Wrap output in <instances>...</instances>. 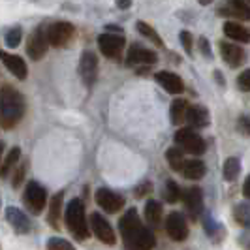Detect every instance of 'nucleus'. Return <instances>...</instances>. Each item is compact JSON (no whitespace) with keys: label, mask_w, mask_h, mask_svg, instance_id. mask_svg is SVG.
<instances>
[{"label":"nucleus","mask_w":250,"mask_h":250,"mask_svg":"<svg viewBox=\"0 0 250 250\" xmlns=\"http://www.w3.org/2000/svg\"><path fill=\"white\" fill-rule=\"evenodd\" d=\"M119 231L126 250H152L156 247V237L149 228H145L136 209H128L119 220Z\"/></svg>","instance_id":"f257e3e1"},{"label":"nucleus","mask_w":250,"mask_h":250,"mask_svg":"<svg viewBox=\"0 0 250 250\" xmlns=\"http://www.w3.org/2000/svg\"><path fill=\"white\" fill-rule=\"evenodd\" d=\"M25 98L17 88L10 85L0 88V128L12 130L13 126H17L25 115Z\"/></svg>","instance_id":"f03ea898"},{"label":"nucleus","mask_w":250,"mask_h":250,"mask_svg":"<svg viewBox=\"0 0 250 250\" xmlns=\"http://www.w3.org/2000/svg\"><path fill=\"white\" fill-rule=\"evenodd\" d=\"M64 220H66V228L68 231L74 235L77 241H85L88 237V222L85 216V205L81 200H72L66 207L64 213Z\"/></svg>","instance_id":"7ed1b4c3"},{"label":"nucleus","mask_w":250,"mask_h":250,"mask_svg":"<svg viewBox=\"0 0 250 250\" xmlns=\"http://www.w3.org/2000/svg\"><path fill=\"white\" fill-rule=\"evenodd\" d=\"M173 139H175L177 145L183 147V150H187V152L194 154V156H200L207 149L205 139L201 138L198 132H194L192 128H179L175 132V136H173Z\"/></svg>","instance_id":"20e7f679"},{"label":"nucleus","mask_w":250,"mask_h":250,"mask_svg":"<svg viewBox=\"0 0 250 250\" xmlns=\"http://www.w3.org/2000/svg\"><path fill=\"white\" fill-rule=\"evenodd\" d=\"M23 201L30 213L40 214L43 211V207L47 205V190L36 181H30L23 192Z\"/></svg>","instance_id":"39448f33"},{"label":"nucleus","mask_w":250,"mask_h":250,"mask_svg":"<svg viewBox=\"0 0 250 250\" xmlns=\"http://www.w3.org/2000/svg\"><path fill=\"white\" fill-rule=\"evenodd\" d=\"M49 49V40H47V26L40 25L34 28V32L28 36L26 42V53L32 61H40L45 57V53Z\"/></svg>","instance_id":"423d86ee"},{"label":"nucleus","mask_w":250,"mask_h":250,"mask_svg":"<svg viewBox=\"0 0 250 250\" xmlns=\"http://www.w3.org/2000/svg\"><path fill=\"white\" fill-rule=\"evenodd\" d=\"M74 36L75 28L68 21H59V23L47 26V40H49V45L53 47H66Z\"/></svg>","instance_id":"0eeeda50"},{"label":"nucleus","mask_w":250,"mask_h":250,"mask_svg":"<svg viewBox=\"0 0 250 250\" xmlns=\"http://www.w3.org/2000/svg\"><path fill=\"white\" fill-rule=\"evenodd\" d=\"M88 224H90V231L94 233V237L98 239L104 245H115L117 243V235L113 231L111 224L102 216L100 213H92L88 218Z\"/></svg>","instance_id":"6e6552de"},{"label":"nucleus","mask_w":250,"mask_h":250,"mask_svg":"<svg viewBox=\"0 0 250 250\" xmlns=\"http://www.w3.org/2000/svg\"><path fill=\"white\" fill-rule=\"evenodd\" d=\"M96 42H98V47L104 53V57H107V59H119L126 45V40L123 34H111V32L100 34Z\"/></svg>","instance_id":"1a4fd4ad"},{"label":"nucleus","mask_w":250,"mask_h":250,"mask_svg":"<svg viewBox=\"0 0 250 250\" xmlns=\"http://www.w3.org/2000/svg\"><path fill=\"white\" fill-rule=\"evenodd\" d=\"M94 200L100 205L105 213H119L123 207H125V198L117 192H113L109 188H98L96 194H94Z\"/></svg>","instance_id":"9d476101"},{"label":"nucleus","mask_w":250,"mask_h":250,"mask_svg":"<svg viewBox=\"0 0 250 250\" xmlns=\"http://www.w3.org/2000/svg\"><path fill=\"white\" fill-rule=\"evenodd\" d=\"M158 62V55L139 43H134L126 55V66H152Z\"/></svg>","instance_id":"9b49d317"},{"label":"nucleus","mask_w":250,"mask_h":250,"mask_svg":"<svg viewBox=\"0 0 250 250\" xmlns=\"http://www.w3.org/2000/svg\"><path fill=\"white\" fill-rule=\"evenodd\" d=\"M79 74L87 87H92L98 77V57L92 51H83L79 61Z\"/></svg>","instance_id":"f8f14e48"},{"label":"nucleus","mask_w":250,"mask_h":250,"mask_svg":"<svg viewBox=\"0 0 250 250\" xmlns=\"http://www.w3.org/2000/svg\"><path fill=\"white\" fill-rule=\"evenodd\" d=\"M166 233L169 235L171 241H177V243L185 241L188 237V224L185 220V216L181 213H177V211L167 214V218H166Z\"/></svg>","instance_id":"ddd939ff"},{"label":"nucleus","mask_w":250,"mask_h":250,"mask_svg":"<svg viewBox=\"0 0 250 250\" xmlns=\"http://www.w3.org/2000/svg\"><path fill=\"white\" fill-rule=\"evenodd\" d=\"M181 198L185 201V207H187L188 214L194 218H198L203 211V194H201L200 187H192L187 188L185 192H181Z\"/></svg>","instance_id":"4468645a"},{"label":"nucleus","mask_w":250,"mask_h":250,"mask_svg":"<svg viewBox=\"0 0 250 250\" xmlns=\"http://www.w3.org/2000/svg\"><path fill=\"white\" fill-rule=\"evenodd\" d=\"M0 61L4 62V66H6L17 79H25L26 75H28L26 62L19 55H12V53H6L4 49H0Z\"/></svg>","instance_id":"2eb2a0df"},{"label":"nucleus","mask_w":250,"mask_h":250,"mask_svg":"<svg viewBox=\"0 0 250 250\" xmlns=\"http://www.w3.org/2000/svg\"><path fill=\"white\" fill-rule=\"evenodd\" d=\"M185 121L190 125V128H205L211 123V115L203 105H188Z\"/></svg>","instance_id":"dca6fc26"},{"label":"nucleus","mask_w":250,"mask_h":250,"mask_svg":"<svg viewBox=\"0 0 250 250\" xmlns=\"http://www.w3.org/2000/svg\"><path fill=\"white\" fill-rule=\"evenodd\" d=\"M154 79H156V83H158L164 90H167L169 94H181V92L185 90L183 79L177 74H173V72H158V74L154 75Z\"/></svg>","instance_id":"f3484780"},{"label":"nucleus","mask_w":250,"mask_h":250,"mask_svg":"<svg viewBox=\"0 0 250 250\" xmlns=\"http://www.w3.org/2000/svg\"><path fill=\"white\" fill-rule=\"evenodd\" d=\"M6 218H8L10 226H12L19 235H26V233L30 231V228H32L28 216H26L21 209H17V207H8V209H6Z\"/></svg>","instance_id":"a211bd4d"},{"label":"nucleus","mask_w":250,"mask_h":250,"mask_svg":"<svg viewBox=\"0 0 250 250\" xmlns=\"http://www.w3.org/2000/svg\"><path fill=\"white\" fill-rule=\"evenodd\" d=\"M220 55H222L224 62H228V66H231V68H237L245 61L243 47H239L235 43H229V42H220Z\"/></svg>","instance_id":"6ab92c4d"},{"label":"nucleus","mask_w":250,"mask_h":250,"mask_svg":"<svg viewBox=\"0 0 250 250\" xmlns=\"http://www.w3.org/2000/svg\"><path fill=\"white\" fill-rule=\"evenodd\" d=\"M220 15H228V17H239L243 21L250 19V2L245 0H228L222 10H218Z\"/></svg>","instance_id":"aec40b11"},{"label":"nucleus","mask_w":250,"mask_h":250,"mask_svg":"<svg viewBox=\"0 0 250 250\" xmlns=\"http://www.w3.org/2000/svg\"><path fill=\"white\" fill-rule=\"evenodd\" d=\"M181 171L190 181H200L201 177L207 173V167H205V164L201 162L200 158H192V160H185L183 162Z\"/></svg>","instance_id":"412c9836"},{"label":"nucleus","mask_w":250,"mask_h":250,"mask_svg":"<svg viewBox=\"0 0 250 250\" xmlns=\"http://www.w3.org/2000/svg\"><path fill=\"white\" fill-rule=\"evenodd\" d=\"M224 34L239 43H247L250 40V32L247 26L239 25L237 21H226L224 23Z\"/></svg>","instance_id":"4be33fe9"},{"label":"nucleus","mask_w":250,"mask_h":250,"mask_svg":"<svg viewBox=\"0 0 250 250\" xmlns=\"http://www.w3.org/2000/svg\"><path fill=\"white\" fill-rule=\"evenodd\" d=\"M143 213H145L147 224L152 226V228H158L160 222H162V203L156 200H149L145 203Z\"/></svg>","instance_id":"5701e85b"},{"label":"nucleus","mask_w":250,"mask_h":250,"mask_svg":"<svg viewBox=\"0 0 250 250\" xmlns=\"http://www.w3.org/2000/svg\"><path fill=\"white\" fill-rule=\"evenodd\" d=\"M62 200L64 192H59L49 201V216H47V220H49L51 228H55V229H59V218H61V213H62Z\"/></svg>","instance_id":"b1692460"},{"label":"nucleus","mask_w":250,"mask_h":250,"mask_svg":"<svg viewBox=\"0 0 250 250\" xmlns=\"http://www.w3.org/2000/svg\"><path fill=\"white\" fill-rule=\"evenodd\" d=\"M203 226H205V231H207V235L214 241H220V239L226 237V228L224 226H220L216 220L213 218V214H205L203 216Z\"/></svg>","instance_id":"393cba45"},{"label":"nucleus","mask_w":250,"mask_h":250,"mask_svg":"<svg viewBox=\"0 0 250 250\" xmlns=\"http://www.w3.org/2000/svg\"><path fill=\"white\" fill-rule=\"evenodd\" d=\"M239 173H241V160H239L237 156H229L224 162V166H222V177H224V181L231 183V181L237 179Z\"/></svg>","instance_id":"a878e982"},{"label":"nucleus","mask_w":250,"mask_h":250,"mask_svg":"<svg viewBox=\"0 0 250 250\" xmlns=\"http://www.w3.org/2000/svg\"><path fill=\"white\" fill-rule=\"evenodd\" d=\"M188 104L185 98H177L171 104V109H169V117H171V123L175 126H181L185 123V115H187Z\"/></svg>","instance_id":"bb28decb"},{"label":"nucleus","mask_w":250,"mask_h":250,"mask_svg":"<svg viewBox=\"0 0 250 250\" xmlns=\"http://www.w3.org/2000/svg\"><path fill=\"white\" fill-rule=\"evenodd\" d=\"M19 158H21V149H19V147H13V149L8 152V156L4 158V162H0V177H2V179L8 177V173L13 169V166L19 162Z\"/></svg>","instance_id":"cd10ccee"},{"label":"nucleus","mask_w":250,"mask_h":250,"mask_svg":"<svg viewBox=\"0 0 250 250\" xmlns=\"http://www.w3.org/2000/svg\"><path fill=\"white\" fill-rule=\"evenodd\" d=\"M166 158H167V164H169V167H171L173 171H181L183 162H185V154H183V150L179 149V147H171V149H167Z\"/></svg>","instance_id":"c85d7f7f"},{"label":"nucleus","mask_w":250,"mask_h":250,"mask_svg":"<svg viewBox=\"0 0 250 250\" xmlns=\"http://www.w3.org/2000/svg\"><path fill=\"white\" fill-rule=\"evenodd\" d=\"M138 32H141V36L149 38L150 42L154 43V45H158V47H164V42L162 38L158 36V32L152 28L150 25H147V23H143V21H139L138 23Z\"/></svg>","instance_id":"c756f323"},{"label":"nucleus","mask_w":250,"mask_h":250,"mask_svg":"<svg viewBox=\"0 0 250 250\" xmlns=\"http://www.w3.org/2000/svg\"><path fill=\"white\" fill-rule=\"evenodd\" d=\"M233 218L239 226H249V218H250V207L249 203H237L233 207Z\"/></svg>","instance_id":"7c9ffc66"},{"label":"nucleus","mask_w":250,"mask_h":250,"mask_svg":"<svg viewBox=\"0 0 250 250\" xmlns=\"http://www.w3.org/2000/svg\"><path fill=\"white\" fill-rule=\"evenodd\" d=\"M181 187L177 185L175 181H167L166 183V188H164V200L167 201V203H175V201H179V198H181Z\"/></svg>","instance_id":"2f4dec72"},{"label":"nucleus","mask_w":250,"mask_h":250,"mask_svg":"<svg viewBox=\"0 0 250 250\" xmlns=\"http://www.w3.org/2000/svg\"><path fill=\"white\" fill-rule=\"evenodd\" d=\"M21 36H23L21 26H13V28H10V30L6 32L4 42H6V45H8V47H17V45H19V42H21Z\"/></svg>","instance_id":"473e14b6"},{"label":"nucleus","mask_w":250,"mask_h":250,"mask_svg":"<svg viewBox=\"0 0 250 250\" xmlns=\"http://www.w3.org/2000/svg\"><path fill=\"white\" fill-rule=\"evenodd\" d=\"M47 250H75L70 241L62 237H51L47 241Z\"/></svg>","instance_id":"72a5a7b5"},{"label":"nucleus","mask_w":250,"mask_h":250,"mask_svg":"<svg viewBox=\"0 0 250 250\" xmlns=\"http://www.w3.org/2000/svg\"><path fill=\"white\" fill-rule=\"evenodd\" d=\"M179 40H181V43H183V47L187 51V55H194V43H192V34L188 32V30H183L181 34H179Z\"/></svg>","instance_id":"f704fd0d"},{"label":"nucleus","mask_w":250,"mask_h":250,"mask_svg":"<svg viewBox=\"0 0 250 250\" xmlns=\"http://www.w3.org/2000/svg\"><path fill=\"white\" fill-rule=\"evenodd\" d=\"M237 85H239V88H241L243 92H249V90H250V72H249V70H245L243 74L239 75Z\"/></svg>","instance_id":"c9c22d12"},{"label":"nucleus","mask_w":250,"mask_h":250,"mask_svg":"<svg viewBox=\"0 0 250 250\" xmlns=\"http://www.w3.org/2000/svg\"><path fill=\"white\" fill-rule=\"evenodd\" d=\"M25 169H26L25 164H23V166H19V167L15 169V175H13V181H12L13 187H19V185H21V181L25 179Z\"/></svg>","instance_id":"e433bc0d"},{"label":"nucleus","mask_w":250,"mask_h":250,"mask_svg":"<svg viewBox=\"0 0 250 250\" xmlns=\"http://www.w3.org/2000/svg\"><path fill=\"white\" fill-rule=\"evenodd\" d=\"M200 51H201V55H203V57H209V59L213 57V53H211V43L207 42V38L205 36L200 38Z\"/></svg>","instance_id":"4c0bfd02"},{"label":"nucleus","mask_w":250,"mask_h":250,"mask_svg":"<svg viewBox=\"0 0 250 250\" xmlns=\"http://www.w3.org/2000/svg\"><path fill=\"white\" fill-rule=\"evenodd\" d=\"M239 130H241L245 136H249L250 123H249V117H247V115H241V117H239Z\"/></svg>","instance_id":"58836bf2"},{"label":"nucleus","mask_w":250,"mask_h":250,"mask_svg":"<svg viewBox=\"0 0 250 250\" xmlns=\"http://www.w3.org/2000/svg\"><path fill=\"white\" fill-rule=\"evenodd\" d=\"M139 190H136V198H141V196H145L147 192L152 190V185L150 183H143V185H139Z\"/></svg>","instance_id":"ea45409f"},{"label":"nucleus","mask_w":250,"mask_h":250,"mask_svg":"<svg viewBox=\"0 0 250 250\" xmlns=\"http://www.w3.org/2000/svg\"><path fill=\"white\" fill-rule=\"evenodd\" d=\"M115 4L119 10H128L132 6V0H115Z\"/></svg>","instance_id":"a19ab883"},{"label":"nucleus","mask_w":250,"mask_h":250,"mask_svg":"<svg viewBox=\"0 0 250 250\" xmlns=\"http://www.w3.org/2000/svg\"><path fill=\"white\" fill-rule=\"evenodd\" d=\"M243 194H245V198H249L250 196V190H249V179L245 181V185H243Z\"/></svg>","instance_id":"79ce46f5"},{"label":"nucleus","mask_w":250,"mask_h":250,"mask_svg":"<svg viewBox=\"0 0 250 250\" xmlns=\"http://www.w3.org/2000/svg\"><path fill=\"white\" fill-rule=\"evenodd\" d=\"M214 75H216V81H218V85H226V81L222 79V75H220V72H214Z\"/></svg>","instance_id":"37998d69"},{"label":"nucleus","mask_w":250,"mask_h":250,"mask_svg":"<svg viewBox=\"0 0 250 250\" xmlns=\"http://www.w3.org/2000/svg\"><path fill=\"white\" fill-rule=\"evenodd\" d=\"M2 154H4V141H0V162H2Z\"/></svg>","instance_id":"c03bdc74"},{"label":"nucleus","mask_w":250,"mask_h":250,"mask_svg":"<svg viewBox=\"0 0 250 250\" xmlns=\"http://www.w3.org/2000/svg\"><path fill=\"white\" fill-rule=\"evenodd\" d=\"M198 2H200L201 6H209V4L213 2V0H198Z\"/></svg>","instance_id":"a18cd8bd"},{"label":"nucleus","mask_w":250,"mask_h":250,"mask_svg":"<svg viewBox=\"0 0 250 250\" xmlns=\"http://www.w3.org/2000/svg\"><path fill=\"white\" fill-rule=\"evenodd\" d=\"M0 205H2V200H0Z\"/></svg>","instance_id":"49530a36"},{"label":"nucleus","mask_w":250,"mask_h":250,"mask_svg":"<svg viewBox=\"0 0 250 250\" xmlns=\"http://www.w3.org/2000/svg\"><path fill=\"white\" fill-rule=\"evenodd\" d=\"M247 2H250V0H247Z\"/></svg>","instance_id":"de8ad7c7"}]
</instances>
